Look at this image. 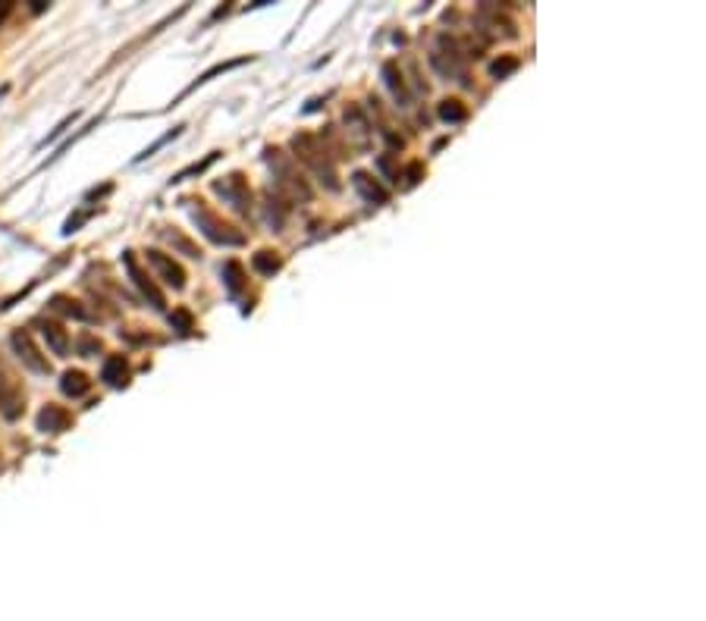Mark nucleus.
I'll return each mask as SVG.
<instances>
[{
  "label": "nucleus",
  "instance_id": "1",
  "mask_svg": "<svg viewBox=\"0 0 706 621\" xmlns=\"http://www.w3.org/2000/svg\"><path fill=\"white\" fill-rule=\"evenodd\" d=\"M0 411L10 421H16L23 414V386L3 364H0Z\"/></svg>",
  "mask_w": 706,
  "mask_h": 621
},
{
  "label": "nucleus",
  "instance_id": "2",
  "mask_svg": "<svg viewBox=\"0 0 706 621\" xmlns=\"http://www.w3.org/2000/svg\"><path fill=\"white\" fill-rule=\"evenodd\" d=\"M13 348L19 352V358H23V361L29 364L32 370H38V374H47V370H51V364H47L45 358L38 355V348L32 345L29 333H13Z\"/></svg>",
  "mask_w": 706,
  "mask_h": 621
},
{
  "label": "nucleus",
  "instance_id": "3",
  "mask_svg": "<svg viewBox=\"0 0 706 621\" xmlns=\"http://www.w3.org/2000/svg\"><path fill=\"white\" fill-rule=\"evenodd\" d=\"M148 260H151V264L157 267V270H160V273L167 276V282H170V286L182 289V280H186V276H182V270H179V267L173 264L170 258H164V254H160V252H148Z\"/></svg>",
  "mask_w": 706,
  "mask_h": 621
},
{
  "label": "nucleus",
  "instance_id": "4",
  "mask_svg": "<svg viewBox=\"0 0 706 621\" xmlns=\"http://www.w3.org/2000/svg\"><path fill=\"white\" fill-rule=\"evenodd\" d=\"M66 424H69V414L63 411V408H53V405H47L45 411H41V417H38V427L45 430V433L47 430H51V433H60Z\"/></svg>",
  "mask_w": 706,
  "mask_h": 621
},
{
  "label": "nucleus",
  "instance_id": "5",
  "mask_svg": "<svg viewBox=\"0 0 706 621\" xmlns=\"http://www.w3.org/2000/svg\"><path fill=\"white\" fill-rule=\"evenodd\" d=\"M126 361L123 358H107V364H104V380L110 386H126Z\"/></svg>",
  "mask_w": 706,
  "mask_h": 621
},
{
  "label": "nucleus",
  "instance_id": "6",
  "mask_svg": "<svg viewBox=\"0 0 706 621\" xmlns=\"http://www.w3.org/2000/svg\"><path fill=\"white\" fill-rule=\"evenodd\" d=\"M45 339L51 342V348L57 355H66V333L57 324H45Z\"/></svg>",
  "mask_w": 706,
  "mask_h": 621
},
{
  "label": "nucleus",
  "instance_id": "7",
  "mask_svg": "<svg viewBox=\"0 0 706 621\" xmlns=\"http://www.w3.org/2000/svg\"><path fill=\"white\" fill-rule=\"evenodd\" d=\"M88 380H85V374H66L63 377V392L66 395H85L88 392Z\"/></svg>",
  "mask_w": 706,
  "mask_h": 621
},
{
  "label": "nucleus",
  "instance_id": "8",
  "mask_svg": "<svg viewBox=\"0 0 706 621\" xmlns=\"http://www.w3.org/2000/svg\"><path fill=\"white\" fill-rule=\"evenodd\" d=\"M443 117H446V119H465V110H461V107H449V101H446V107H443Z\"/></svg>",
  "mask_w": 706,
  "mask_h": 621
},
{
  "label": "nucleus",
  "instance_id": "9",
  "mask_svg": "<svg viewBox=\"0 0 706 621\" xmlns=\"http://www.w3.org/2000/svg\"><path fill=\"white\" fill-rule=\"evenodd\" d=\"M509 69H515V60H506V63H496V66H493V75H499V79H502V75H506Z\"/></svg>",
  "mask_w": 706,
  "mask_h": 621
},
{
  "label": "nucleus",
  "instance_id": "10",
  "mask_svg": "<svg viewBox=\"0 0 706 621\" xmlns=\"http://www.w3.org/2000/svg\"><path fill=\"white\" fill-rule=\"evenodd\" d=\"M7 10H10V7H0V16H3V13H7Z\"/></svg>",
  "mask_w": 706,
  "mask_h": 621
}]
</instances>
